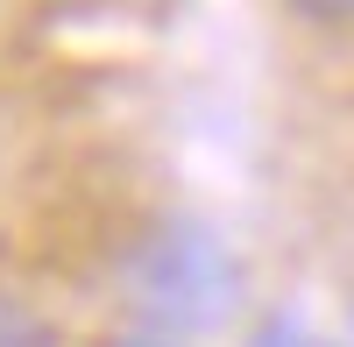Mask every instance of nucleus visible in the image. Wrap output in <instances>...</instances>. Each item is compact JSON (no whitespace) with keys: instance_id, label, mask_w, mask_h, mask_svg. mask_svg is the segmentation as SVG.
I'll return each instance as SVG.
<instances>
[{"instance_id":"1","label":"nucleus","mask_w":354,"mask_h":347,"mask_svg":"<svg viewBox=\"0 0 354 347\" xmlns=\"http://www.w3.org/2000/svg\"><path fill=\"white\" fill-rule=\"evenodd\" d=\"M121 291L135 305L142 333L163 340H198L220 333L248 298V270L227 248L220 227H205L192 213H163L149 220L121 255Z\"/></svg>"},{"instance_id":"2","label":"nucleus","mask_w":354,"mask_h":347,"mask_svg":"<svg viewBox=\"0 0 354 347\" xmlns=\"http://www.w3.org/2000/svg\"><path fill=\"white\" fill-rule=\"evenodd\" d=\"M0 347H57V326L36 305H21V298L0 291Z\"/></svg>"},{"instance_id":"3","label":"nucleus","mask_w":354,"mask_h":347,"mask_svg":"<svg viewBox=\"0 0 354 347\" xmlns=\"http://www.w3.org/2000/svg\"><path fill=\"white\" fill-rule=\"evenodd\" d=\"M241 347H319V340L305 333V319H290V312H270V319H262Z\"/></svg>"},{"instance_id":"4","label":"nucleus","mask_w":354,"mask_h":347,"mask_svg":"<svg viewBox=\"0 0 354 347\" xmlns=\"http://www.w3.org/2000/svg\"><path fill=\"white\" fill-rule=\"evenodd\" d=\"M290 15H305L319 28H340V21H354V0H290Z\"/></svg>"},{"instance_id":"5","label":"nucleus","mask_w":354,"mask_h":347,"mask_svg":"<svg viewBox=\"0 0 354 347\" xmlns=\"http://www.w3.org/2000/svg\"><path fill=\"white\" fill-rule=\"evenodd\" d=\"M100 347H185V340H163V333H113Z\"/></svg>"}]
</instances>
